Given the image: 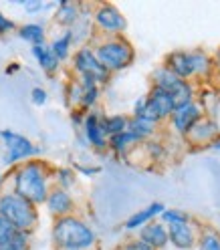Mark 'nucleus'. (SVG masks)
Segmentation results:
<instances>
[{
    "label": "nucleus",
    "instance_id": "1",
    "mask_svg": "<svg viewBox=\"0 0 220 250\" xmlns=\"http://www.w3.org/2000/svg\"><path fill=\"white\" fill-rule=\"evenodd\" d=\"M14 194L28 200L30 204H44L49 196V174L41 162H26L14 171Z\"/></svg>",
    "mask_w": 220,
    "mask_h": 250
},
{
    "label": "nucleus",
    "instance_id": "2",
    "mask_svg": "<svg viewBox=\"0 0 220 250\" xmlns=\"http://www.w3.org/2000/svg\"><path fill=\"white\" fill-rule=\"evenodd\" d=\"M53 242L61 250H89L95 246V232L77 216H63L55 220Z\"/></svg>",
    "mask_w": 220,
    "mask_h": 250
},
{
    "label": "nucleus",
    "instance_id": "3",
    "mask_svg": "<svg viewBox=\"0 0 220 250\" xmlns=\"http://www.w3.org/2000/svg\"><path fill=\"white\" fill-rule=\"evenodd\" d=\"M0 216L19 232H26L30 234L37 226L39 214H37V206L30 204L28 200L21 198L19 194H2L0 196Z\"/></svg>",
    "mask_w": 220,
    "mask_h": 250
},
{
    "label": "nucleus",
    "instance_id": "4",
    "mask_svg": "<svg viewBox=\"0 0 220 250\" xmlns=\"http://www.w3.org/2000/svg\"><path fill=\"white\" fill-rule=\"evenodd\" d=\"M166 67L178 75L180 79H190L194 75L206 77L212 69V61L206 53L202 51H194V53H186V51H176L166 59Z\"/></svg>",
    "mask_w": 220,
    "mask_h": 250
},
{
    "label": "nucleus",
    "instance_id": "5",
    "mask_svg": "<svg viewBox=\"0 0 220 250\" xmlns=\"http://www.w3.org/2000/svg\"><path fill=\"white\" fill-rule=\"evenodd\" d=\"M95 57L101 65L109 71H121L125 67H130L133 62V49L128 41L123 39H109V41H103L95 46Z\"/></svg>",
    "mask_w": 220,
    "mask_h": 250
},
{
    "label": "nucleus",
    "instance_id": "6",
    "mask_svg": "<svg viewBox=\"0 0 220 250\" xmlns=\"http://www.w3.org/2000/svg\"><path fill=\"white\" fill-rule=\"evenodd\" d=\"M152 79H154V87H158V89L170 93V95L174 97L176 107L194 101V89H192V85L188 81H184V79H180L178 75H174L166 65H162L160 69H155Z\"/></svg>",
    "mask_w": 220,
    "mask_h": 250
},
{
    "label": "nucleus",
    "instance_id": "7",
    "mask_svg": "<svg viewBox=\"0 0 220 250\" xmlns=\"http://www.w3.org/2000/svg\"><path fill=\"white\" fill-rule=\"evenodd\" d=\"M0 142H2L6 147V158H4L6 166L19 164V162L28 160V158H33V155L39 153V147H35L30 139H26L21 133H14L10 129L0 131Z\"/></svg>",
    "mask_w": 220,
    "mask_h": 250
},
{
    "label": "nucleus",
    "instance_id": "8",
    "mask_svg": "<svg viewBox=\"0 0 220 250\" xmlns=\"http://www.w3.org/2000/svg\"><path fill=\"white\" fill-rule=\"evenodd\" d=\"M73 67L79 73V77H85V79L95 81L97 85L105 83L109 79V71L97 61L95 53L91 49H79L73 57Z\"/></svg>",
    "mask_w": 220,
    "mask_h": 250
},
{
    "label": "nucleus",
    "instance_id": "9",
    "mask_svg": "<svg viewBox=\"0 0 220 250\" xmlns=\"http://www.w3.org/2000/svg\"><path fill=\"white\" fill-rule=\"evenodd\" d=\"M172 125L180 135H186L194 127V123H198L202 119V107L196 101H190L186 105H178L170 115Z\"/></svg>",
    "mask_w": 220,
    "mask_h": 250
},
{
    "label": "nucleus",
    "instance_id": "10",
    "mask_svg": "<svg viewBox=\"0 0 220 250\" xmlns=\"http://www.w3.org/2000/svg\"><path fill=\"white\" fill-rule=\"evenodd\" d=\"M93 19H95V24L101 30H105L107 35H119L125 30V26H128L123 14L113 4H101L95 10V14H93Z\"/></svg>",
    "mask_w": 220,
    "mask_h": 250
},
{
    "label": "nucleus",
    "instance_id": "11",
    "mask_svg": "<svg viewBox=\"0 0 220 250\" xmlns=\"http://www.w3.org/2000/svg\"><path fill=\"white\" fill-rule=\"evenodd\" d=\"M44 204L49 208V212L57 218L71 216L75 210V202H73L71 194L67 190H63V188H53V190H49V196H46Z\"/></svg>",
    "mask_w": 220,
    "mask_h": 250
},
{
    "label": "nucleus",
    "instance_id": "12",
    "mask_svg": "<svg viewBox=\"0 0 220 250\" xmlns=\"http://www.w3.org/2000/svg\"><path fill=\"white\" fill-rule=\"evenodd\" d=\"M218 125L208 119V117H202L198 123H194V127L188 131L184 137L188 139V144H192V146H202V144H212L216 142V137H218Z\"/></svg>",
    "mask_w": 220,
    "mask_h": 250
},
{
    "label": "nucleus",
    "instance_id": "13",
    "mask_svg": "<svg viewBox=\"0 0 220 250\" xmlns=\"http://www.w3.org/2000/svg\"><path fill=\"white\" fill-rule=\"evenodd\" d=\"M168 230V242H172L176 248H182V250H188L192 248L198 240L194 228L190 226V222H182V224H170L166 226Z\"/></svg>",
    "mask_w": 220,
    "mask_h": 250
},
{
    "label": "nucleus",
    "instance_id": "14",
    "mask_svg": "<svg viewBox=\"0 0 220 250\" xmlns=\"http://www.w3.org/2000/svg\"><path fill=\"white\" fill-rule=\"evenodd\" d=\"M139 240L152 246L154 250H160L168 244V230L162 222H148L139 228Z\"/></svg>",
    "mask_w": 220,
    "mask_h": 250
},
{
    "label": "nucleus",
    "instance_id": "15",
    "mask_svg": "<svg viewBox=\"0 0 220 250\" xmlns=\"http://www.w3.org/2000/svg\"><path fill=\"white\" fill-rule=\"evenodd\" d=\"M164 210H166V206L162 204V202H154V204H150L148 208L137 210L133 216H130L128 222H125V228H128V230H137L141 226H146L148 222H152L154 218L160 216Z\"/></svg>",
    "mask_w": 220,
    "mask_h": 250
},
{
    "label": "nucleus",
    "instance_id": "16",
    "mask_svg": "<svg viewBox=\"0 0 220 250\" xmlns=\"http://www.w3.org/2000/svg\"><path fill=\"white\" fill-rule=\"evenodd\" d=\"M83 129H85V137L89 139V144L97 149L107 147L105 142V135L101 131V125H99V115L97 113H87L83 119Z\"/></svg>",
    "mask_w": 220,
    "mask_h": 250
},
{
    "label": "nucleus",
    "instance_id": "17",
    "mask_svg": "<svg viewBox=\"0 0 220 250\" xmlns=\"http://www.w3.org/2000/svg\"><path fill=\"white\" fill-rule=\"evenodd\" d=\"M33 57L37 59V62L41 65V69L44 71V73H55L57 69H59V61H57V57L53 55V51H51V46H46V44H37V46H33Z\"/></svg>",
    "mask_w": 220,
    "mask_h": 250
},
{
    "label": "nucleus",
    "instance_id": "18",
    "mask_svg": "<svg viewBox=\"0 0 220 250\" xmlns=\"http://www.w3.org/2000/svg\"><path fill=\"white\" fill-rule=\"evenodd\" d=\"M99 125L105 137H113L119 135L128 129V117L123 115H107V117H99Z\"/></svg>",
    "mask_w": 220,
    "mask_h": 250
},
{
    "label": "nucleus",
    "instance_id": "19",
    "mask_svg": "<svg viewBox=\"0 0 220 250\" xmlns=\"http://www.w3.org/2000/svg\"><path fill=\"white\" fill-rule=\"evenodd\" d=\"M79 6L73 4V2H61L59 8H57V14H55V21L61 24V26H73L77 21H79Z\"/></svg>",
    "mask_w": 220,
    "mask_h": 250
},
{
    "label": "nucleus",
    "instance_id": "20",
    "mask_svg": "<svg viewBox=\"0 0 220 250\" xmlns=\"http://www.w3.org/2000/svg\"><path fill=\"white\" fill-rule=\"evenodd\" d=\"M135 144H139V139L135 135H132L130 131H123L119 135H113V137H109V142L107 146L111 147L115 153H125V151H130Z\"/></svg>",
    "mask_w": 220,
    "mask_h": 250
},
{
    "label": "nucleus",
    "instance_id": "21",
    "mask_svg": "<svg viewBox=\"0 0 220 250\" xmlns=\"http://www.w3.org/2000/svg\"><path fill=\"white\" fill-rule=\"evenodd\" d=\"M154 129H155L154 123H150L146 119H139V117H132V119H128V129H125V131H130L132 135H135L141 142V139L150 137L154 133Z\"/></svg>",
    "mask_w": 220,
    "mask_h": 250
},
{
    "label": "nucleus",
    "instance_id": "22",
    "mask_svg": "<svg viewBox=\"0 0 220 250\" xmlns=\"http://www.w3.org/2000/svg\"><path fill=\"white\" fill-rule=\"evenodd\" d=\"M19 35L22 41L30 42L33 46L37 44H44V28L41 24H24L19 28Z\"/></svg>",
    "mask_w": 220,
    "mask_h": 250
},
{
    "label": "nucleus",
    "instance_id": "23",
    "mask_svg": "<svg viewBox=\"0 0 220 250\" xmlns=\"http://www.w3.org/2000/svg\"><path fill=\"white\" fill-rule=\"evenodd\" d=\"M71 42H73V30H67V33L63 35V37H59V39H55V41H53L51 51H53V55L57 57V61H59V62H61V61H65V59L69 57Z\"/></svg>",
    "mask_w": 220,
    "mask_h": 250
},
{
    "label": "nucleus",
    "instance_id": "24",
    "mask_svg": "<svg viewBox=\"0 0 220 250\" xmlns=\"http://www.w3.org/2000/svg\"><path fill=\"white\" fill-rule=\"evenodd\" d=\"M28 236L30 234L17 230L2 246H0V250H28Z\"/></svg>",
    "mask_w": 220,
    "mask_h": 250
},
{
    "label": "nucleus",
    "instance_id": "25",
    "mask_svg": "<svg viewBox=\"0 0 220 250\" xmlns=\"http://www.w3.org/2000/svg\"><path fill=\"white\" fill-rule=\"evenodd\" d=\"M196 242H198L200 250H220V236L212 230L202 232Z\"/></svg>",
    "mask_w": 220,
    "mask_h": 250
},
{
    "label": "nucleus",
    "instance_id": "26",
    "mask_svg": "<svg viewBox=\"0 0 220 250\" xmlns=\"http://www.w3.org/2000/svg\"><path fill=\"white\" fill-rule=\"evenodd\" d=\"M162 224L170 226V224H182V222H190V216L180 212V210H164L162 214Z\"/></svg>",
    "mask_w": 220,
    "mask_h": 250
},
{
    "label": "nucleus",
    "instance_id": "27",
    "mask_svg": "<svg viewBox=\"0 0 220 250\" xmlns=\"http://www.w3.org/2000/svg\"><path fill=\"white\" fill-rule=\"evenodd\" d=\"M57 178H59V188H63V190L71 188L73 182H75V176H73L71 169H59L57 171Z\"/></svg>",
    "mask_w": 220,
    "mask_h": 250
},
{
    "label": "nucleus",
    "instance_id": "28",
    "mask_svg": "<svg viewBox=\"0 0 220 250\" xmlns=\"http://www.w3.org/2000/svg\"><path fill=\"white\" fill-rule=\"evenodd\" d=\"M14 232H17V230H14L6 220H4V218L2 216H0V246H2L10 236H12V234Z\"/></svg>",
    "mask_w": 220,
    "mask_h": 250
},
{
    "label": "nucleus",
    "instance_id": "29",
    "mask_svg": "<svg viewBox=\"0 0 220 250\" xmlns=\"http://www.w3.org/2000/svg\"><path fill=\"white\" fill-rule=\"evenodd\" d=\"M121 250H154V248H152V246H148L146 242H141L139 238H135V240L125 242V244L121 246Z\"/></svg>",
    "mask_w": 220,
    "mask_h": 250
},
{
    "label": "nucleus",
    "instance_id": "30",
    "mask_svg": "<svg viewBox=\"0 0 220 250\" xmlns=\"http://www.w3.org/2000/svg\"><path fill=\"white\" fill-rule=\"evenodd\" d=\"M30 97H33L35 105H44L46 103V91L41 89V87H35L33 91H30Z\"/></svg>",
    "mask_w": 220,
    "mask_h": 250
},
{
    "label": "nucleus",
    "instance_id": "31",
    "mask_svg": "<svg viewBox=\"0 0 220 250\" xmlns=\"http://www.w3.org/2000/svg\"><path fill=\"white\" fill-rule=\"evenodd\" d=\"M10 30H14V22L10 19H6L2 12H0V35L10 33Z\"/></svg>",
    "mask_w": 220,
    "mask_h": 250
},
{
    "label": "nucleus",
    "instance_id": "32",
    "mask_svg": "<svg viewBox=\"0 0 220 250\" xmlns=\"http://www.w3.org/2000/svg\"><path fill=\"white\" fill-rule=\"evenodd\" d=\"M24 4V8L28 10V12H39V10H43V2H39V0H35V2H22Z\"/></svg>",
    "mask_w": 220,
    "mask_h": 250
},
{
    "label": "nucleus",
    "instance_id": "33",
    "mask_svg": "<svg viewBox=\"0 0 220 250\" xmlns=\"http://www.w3.org/2000/svg\"><path fill=\"white\" fill-rule=\"evenodd\" d=\"M214 62H216V69L220 71V51L216 53V59H214Z\"/></svg>",
    "mask_w": 220,
    "mask_h": 250
},
{
    "label": "nucleus",
    "instance_id": "34",
    "mask_svg": "<svg viewBox=\"0 0 220 250\" xmlns=\"http://www.w3.org/2000/svg\"><path fill=\"white\" fill-rule=\"evenodd\" d=\"M212 147L214 149H220V142H218V139H216V142H212Z\"/></svg>",
    "mask_w": 220,
    "mask_h": 250
},
{
    "label": "nucleus",
    "instance_id": "35",
    "mask_svg": "<svg viewBox=\"0 0 220 250\" xmlns=\"http://www.w3.org/2000/svg\"><path fill=\"white\" fill-rule=\"evenodd\" d=\"M0 184H2V176H0Z\"/></svg>",
    "mask_w": 220,
    "mask_h": 250
}]
</instances>
